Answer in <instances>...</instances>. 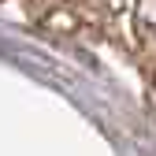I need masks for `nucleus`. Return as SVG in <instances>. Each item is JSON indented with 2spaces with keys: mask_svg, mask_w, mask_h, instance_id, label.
Segmentation results:
<instances>
[{
  "mask_svg": "<svg viewBox=\"0 0 156 156\" xmlns=\"http://www.w3.org/2000/svg\"><path fill=\"white\" fill-rule=\"evenodd\" d=\"M138 23H141V30L156 41V0H141L138 4Z\"/></svg>",
  "mask_w": 156,
  "mask_h": 156,
  "instance_id": "obj_1",
  "label": "nucleus"
},
{
  "mask_svg": "<svg viewBox=\"0 0 156 156\" xmlns=\"http://www.w3.org/2000/svg\"><path fill=\"white\" fill-rule=\"evenodd\" d=\"M152 86H156V74H152Z\"/></svg>",
  "mask_w": 156,
  "mask_h": 156,
  "instance_id": "obj_2",
  "label": "nucleus"
}]
</instances>
